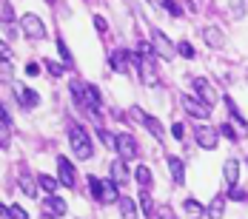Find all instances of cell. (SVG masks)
Segmentation results:
<instances>
[{"label": "cell", "mask_w": 248, "mask_h": 219, "mask_svg": "<svg viewBox=\"0 0 248 219\" xmlns=\"http://www.w3.org/2000/svg\"><path fill=\"white\" fill-rule=\"evenodd\" d=\"M143 125H146V128L151 131V137H154V140H163V137H166V128L160 125V120H157V117H149V120L143 122Z\"/></svg>", "instance_id": "cell-25"}, {"label": "cell", "mask_w": 248, "mask_h": 219, "mask_svg": "<svg viewBox=\"0 0 248 219\" xmlns=\"http://www.w3.org/2000/svg\"><path fill=\"white\" fill-rule=\"evenodd\" d=\"M220 134H223V137H228V140H237V137H240V134L234 131V125H228V122H223V125H220Z\"/></svg>", "instance_id": "cell-37"}, {"label": "cell", "mask_w": 248, "mask_h": 219, "mask_svg": "<svg viewBox=\"0 0 248 219\" xmlns=\"http://www.w3.org/2000/svg\"><path fill=\"white\" fill-rule=\"evenodd\" d=\"M3 217L6 219H29V214H26L20 205H12V208H3Z\"/></svg>", "instance_id": "cell-29"}, {"label": "cell", "mask_w": 248, "mask_h": 219, "mask_svg": "<svg viewBox=\"0 0 248 219\" xmlns=\"http://www.w3.org/2000/svg\"><path fill=\"white\" fill-rule=\"evenodd\" d=\"M223 176H225V182L228 185H237V179H240V160H225V165H223Z\"/></svg>", "instance_id": "cell-17"}, {"label": "cell", "mask_w": 248, "mask_h": 219, "mask_svg": "<svg viewBox=\"0 0 248 219\" xmlns=\"http://www.w3.org/2000/svg\"><path fill=\"white\" fill-rule=\"evenodd\" d=\"M89 188H92V196L97 199L100 205L120 202V191H117V182H114V179H97V176H89Z\"/></svg>", "instance_id": "cell-2"}, {"label": "cell", "mask_w": 248, "mask_h": 219, "mask_svg": "<svg viewBox=\"0 0 248 219\" xmlns=\"http://www.w3.org/2000/svg\"><path fill=\"white\" fill-rule=\"evenodd\" d=\"M157 219H177L174 211H171V205H160V208H157Z\"/></svg>", "instance_id": "cell-36"}, {"label": "cell", "mask_w": 248, "mask_h": 219, "mask_svg": "<svg viewBox=\"0 0 248 219\" xmlns=\"http://www.w3.org/2000/svg\"><path fill=\"white\" fill-rule=\"evenodd\" d=\"M128 176H131V174H128L125 160H123V157H120V160H114V162H111V179H114L117 185H125V182H128Z\"/></svg>", "instance_id": "cell-16"}, {"label": "cell", "mask_w": 248, "mask_h": 219, "mask_svg": "<svg viewBox=\"0 0 248 219\" xmlns=\"http://www.w3.org/2000/svg\"><path fill=\"white\" fill-rule=\"evenodd\" d=\"M12 88H15V94H17V100L23 102L26 108H34V105L40 102V97H37V91H31V88H26L23 83H12Z\"/></svg>", "instance_id": "cell-11"}, {"label": "cell", "mask_w": 248, "mask_h": 219, "mask_svg": "<svg viewBox=\"0 0 248 219\" xmlns=\"http://www.w3.org/2000/svg\"><path fill=\"white\" fill-rule=\"evenodd\" d=\"M128 114H131V120H137V122L149 120V114H143V108H137V105H131V108H128Z\"/></svg>", "instance_id": "cell-35"}, {"label": "cell", "mask_w": 248, "mask_h": 219, "mask_svg": "<svg viewBox=\"0 0 248 219\" xmlns=\"http://www.w3.org/2000/svg\"><path fill=\"white\" fill-rule=\"evenodd\" d=\"M151 3H154V6H163V3H166V0H151Z\"/></svg>", "instance_id": "cell-43"}, {"label": "cell", "mask_w": 248, "mask_h": 219, "mask_svg": "<svg viewBox=\"0 0 248 219\" xmlns=\"http://www.w3.org/2000/svg\"><path fill=\"white\" fill-rule=\"evenodd\" d=\"M57 51H60L63 63H66V66H72V51H69V46H66V43H63L60 37H57Z\"/></svg>", "instance_id": "cell-33"}, {"label": "cell", "mask_w": 248, "mask_h": 219, "mask_svg": "<svg viewBox=\"0 0 248 219\" xmlns=\"http://www.w3.org/2000/svg\"><path fill=\"white\" fill-rule=\"evenodd\" d=\"M117 205H120V217H123V219H137V202H134V199L123 196Z\"/></svg>", "instance_id": "cell-21"}, {"label": "cell", "mask_w": 248, "mask_h": 219, "mask_svg": "<svg viewBox=\"0 0 248 219\" xmlns=\"http://www.w3.org/2000/svg\"><path fill=\"white\" fill-rule=\"evenodd\" d=\"M43 219H57V217H51V214H46V217H43Z\"/></svg>", "instance_id": "cell-44"}, {"label": "cell", "mask_w": 248, "mask_h": 219, "mask_svg": "<svg viewBox=\"0 0 248 219\" xmlns=\"http://www.w3.org/2000/svg\"><path fill=\"white\" fill-rule=\"evenodd\" d=\"M46 3H54V0H46Z\"/></svg>", "instance_id": "cell-45"}, {"label": "cell", "mask_w": 248, "mask_h": 219, "mask_svg": "<svg viewBox=\"0 0 248 219\" xmlns=\"http://www.w3.org/2000/svg\"><path fill=\"white\" fill-rule=\"evenodd\" d=\"M202 37H205V43L211 46V49H220L225 43V34L220 29H214V26H208V29H202Z\"/></svg>", "instance_id": "cell-18"}, {"label": "cell", "mask_w": 248, "mask_h": 219, "mask_svg": "<svg viewBox=\"0 0 248 219\" xmlns=\"http://www.w3.org/2000/svg\"><path fill=\"white\" fill-rule=\"evenodd\" d=\"M128 60H131V57H128V51H125V49L111 51V57H108L111 69H114L117 74H125V72H128Z\"/></svg>", "instance_id": "cell-14"}, {"label": "cell", "mask_w": 248, "mask_h": 219, "mask_svg": "<svg viewBox=\"0 0 248 219\" xmlns=\"http://www.w3.org/2000/svg\"><path fill=\"white\" fill-rule=\"evenodd\" d=\"M183 108L191 117H197V120H208V114H211V105L202 102V100H194V97H183Z\"/></svg>", "instance_id": "cell-10"}, {"label": "cell", "mask_w": 248, "mask_h": 219, "mask_svg": "<svg viewBox=\"0 0 248 219\" xmlns=\"http://www.w3.org/2000/svg\"><path fill=\"white\" fill-rule=\"evenodd\" d=\"M26 74H29V77H37V74H40V66H37V63H29V66H26Z\"/></svg>", "instance_id": "cell-42"}, {"label": "cell", "mask_w": 248, "mask_h": 219, "mask_svg": "<svg viewBox=\"0 0 248 219\" xmlns=\"http://www.w3.org/2000/svg\"><path fill=\"white\" fill-rule=\"evenodd\" d=\"M225 108H228V114H231V120L240 125V134H248V122L243 120V114H240V108H237V102L231 97H225Z\"/></svg>", "instance_id": "cell-19"}, {"label": "cell", "mask_w": 248, "mask_h": 219, "mask_svg": "<svg viewBox=\"0 0 248 219\" xmlns=\"http://www.w3.org/2000/svg\"><path fill=\"white\" fill-rule=\"evenodd\" d=\"M191 86H194V94H197V97L202 100V102H208V105L214 102V91H211V83H208L205 77H194V80H191Z\"/></svg>", "instance_id": "cell-12"}, {"label": "cell", "mask_w": 248, "mask_h": 219, "mask_svg": "<svg viewBox=\"0 0 248 219\" xmlns=\"http://www.w3.org/2000/svg\"><path fill=\"white\" fill-rule=\"evenodd\" d=\"M37 182H40V188H43V191L54 194V191H57V182H60V179H54V176H49V174H40V176H37Z\"/></svg>", "instance_id": "cell-27"}, {"label": "cell", "mask_w": 248, "mask_h": 219, "mask_svg": "<svg viewBox=\"0 0 248 219\" xmlns=\"http://www.w3.org/2000/svg\"><path fill=\"white\" fill-rule=\"evenodd\" d=\"M131 63L140 69V77H143V83H146V86H151V88H154V86L160 83L157 69H154V57H143V54H140V57H131Z\"/></svg>", "instance_id": "cell-4"}, {"label": "cell", "mask_w": 248, "mask_h": 219, "mask_svg": "<svg viewBox=\"0 0 248 219\" xmlns=\"http://www.w3.org/2000/svg\"><path fill=\"white\" fill-rule=\"evenodd\" d=\"M140 211H143V217H154L157 211H154V199H151V194L143 188L140 191Z\"/></svg>", "instance_id": "cell-24"}, {"label": "cell", "mask_w": 248, "mask_h": 219, "mask_svg": "<svg viewBox=\"0 0 248 219\" xmlns=\"http://www.w3.org/2000/svg\"><path fill=\"white\" fill-rule=\"evenodd\" d=\"M20 26H23V34L29 40H43L46 37V26H43V20L37 15H26L20 20Z\"/></svg>", "instance_id": "cell-6"}, {"label": "cell", "mask_w": 248, "mask_h": 219, "mask_svg": "<svg viewBox=\"0 0 248 219\" xmlns=\"http://www.w3.org/2000/svg\"><path fill=\"white\" fill-rule=\"evenodd\" d=\"M69 143H72V151H75L80 160H92L94 148H92L89 131H86L83 125H72V128H69Z\"/></svg>", "instance_id": "cell-3"}, {"label": "cell", "mask_w": 248, "mask_h": 219, "mask_svg": "<svg viewBox=\"0 0 248 219\" xmlns=\"http://www.w3.org/2000/svg\"><path fill=\"white\" fill-rule=\"evenodd\" d=\"M0 120H3V137H9V131H12V120H9V111H6V108L0 111Z\"/></svg>", "instance_id": "cell-38"}, {"label": "cell", "mask_w": 248, "mask_h": 219, "mask_svg": "<svg viewBox=\"0 0 248 219\" xmlns=\"http://www.w3.org/2000/svg\"><path fill=\"white\" fill-rule=\"evenodd\" d=\"M134 179H137L140 188H146V191H151V185H154V176H151L149 165H140V168L134 171Z\"/></svg>", "instance_id": "cell-20"}, {"label": "cell", "mask_w": 248, "mask_h": 219, "mask_svg": "<svg viewBox=\"0 0 248 219\" xmlns=\"http://www.w3.org/2000/svg\"><path fill=\"white\" fill-rule=\"evenodd\" d=\"M151 43H154V51H157V54H160L163 60H171V57H174V46H171V40H169V37H166V34L160 31V29H154V31H151Z\"/></svg>", "instance_id": "cell-8"}, {"label": "cell", "mask_w": 248, "mask_h": 219, "mask_svg": "<svg viewBox=\"0 0 248 219\" xmlns=\"http://www.w3.org/2000/svg\"><path fill=\"white\" fill-rule=\"evenodd\" d=\"M194 140H197V146L202 151H214L217 143H220V134L214 131V128H208V125H200L197 131H194Z\"/></svg>", "instance_id": "cell-7"}, {"label": "cell", "mask_w": 248, "mask_h": 219, "mask_svg": "<svg viewBox=\"0 0 248 219\" xmlns=\"http://www.w3.org/2000/svg\"><path fill=\"white\" fill-rule=\"evenodd\" d=\"M171 134H174V140H183V137H186V128H183V122H174V125H171Z\"/></svg>", "instance_id": "cell-39"}, {"label": "cell", "mask_w": 248, "mask_h": 219, "mask_svg": "<svg viewBox=\"0 0 248 219\" xmlns=\"http://www.w3.org/2000/svg\"><path fill=\"white\" fill-rule=\"evenodd\" d=\"M43 66H46V72H49L51 77H60V74L66 72V69H63V66H60V63H57V60H46V63H43Z\"/></svg>", "instance_id": "cell-32"}, {"label": "cell", "mask_w": 248, "mask_h": 219, "mask_svg": "<svg viewBox=\"0 0 248 219\" xmlns=\"http://www.w3.org/2000/svg\"><path fill=\"white\" fill-rule=\"evenodd\" d=\"M228 199H234V202H248V194L240 185H228Z\"/></svg>", "instance_id": "cell-31"}, {"label": "cell", "mask_w": 248, "mask_h": 219, "mask_svg": "<svg viewBox=\"0 0 248 219\" xmlns=\"http://www.w3.org/2000/svg\"><path fill=\"white\" fill-rule=\"evenodd\" d=\"M117 154L123 157L125 162L134 160V157L140 154V151H137V143H134V137H131L128 131H125V134H117Z\"/></svg>", "instance_id": "cell-9"}, {"label": "cell", "mask_w": 248, "mask_h": 219, "mask_svg": "<svg viewBox=\"0 0 248 219\" xmlns=\"http://www.w3.org/2000/svg\"><path fill=\"white\" fill-rule=\"evenodd\" d=\"M43 211L46 214H51V217H63L66 211H69V205H66V199L63 196H46V202H43Z\"/></svg>", "instance_id": "cell-13"}, {"label": "cell", "mask_w": 248, "mask_h": 219, "mask_svg": "<svg viewBox=\"0 0 248 219\" xmlns=\"http://www.w3.org/2000/svg\"><path fill=\"white\" fill-rule=\"evenodd\" d=\"M54 162H57V179H60V185H66V188H75L77 185V174H75V165L66 160V157H54Z\"/></svg>", "instance_id": "cell-5"}, {"label": "cell", "mask_w": 248, "mask_h": 219, "mask_svg": "<svg viewBox=\"0 0 248 219\" xmlns=\"http://www.w3.org/2000/svg\"><path fill=\"white\" fill-rule=\"evenodd\" d=\"M169 174H171V179H174V185H183L186 182V165H183V160L180 157H169Z\"/></svg>", "instance_id": "cell-15"}, {"label": "cell", "mask_w": 248, "mask_h": 219, "mask_svg": "<svg viewBox=\"0 0 248 219\" xmlns=\"http://www.w3.org/2000/svg\"><path fill=\"white\" fill-rule=\"evenodd\" d=\"M0 15H3V26L15 23V9H12V3H9V0H3V3H0Z\"/></svg>", "instance_id": "cell-28"}, {"label": "cell", "mask_w": 248, "mask_h": 219, "mask_svg": "<svg viewBox=\"0 0 248 219\" xmlns=\"http://www.w3.org/2000/svg\"><path fill=\"white\" fill-rule=\"evenodd\" d=\"M205 214H208L211 219H223V214H225V199H223V196H214V199H211V205L205 208Z\"/></svg>", "instance_id": "cell-22"}, {"label": "cell", "mask_w": 248, "mask_h": 219, "mask_svg": "<svg viewBox=\"0 0 248 219\" xmlns=\"http://www.w3.org/2000/svg\"><path fill=\"white\" fill-rule=\"evenodd\" d=\"M72 97L80 108H86L89 114H97L100 105H103V97H100V88L92 86V83H80V80H72Z\"/></svg>", "instance_id": "cell-1"}, {"label": "cell", "mask_w": 248, "mask_h": 219, "mask_svg": "<svg viewBox=\"0 0 248 219\" xmlns=\"http://www.w3.org/2000/svg\"><path fill=\"white\" fill-rule=\"evenodd\" d=\"M94 29H97V31H106V29H108V23L103 20V15H94Z\"/></svg>", "instance_id": "cell-41"}, {"label": "cell", "mask_w": 248, "mask_h": 219, "mask_svg": "<svg viewBox=\"0 0 248 219\" xmlns=\"http://www.w3.org/2000/svg\"><path fill=\"white\" fill-rule=\"evenodd\" d=\"M163 9H166V12H171L174 17H180V6H177L174 0H166V3H163Z\"/></svg>", "instance_id": "cell-40"}, {"label": "cell", "mask_w": 248, "mask_h": 219, "mask_svg": "<svg viewBox=\"0 0 248 219\" xmlns=\"http://www.w3.org/2000/svg\"><path fill=\"white\" fill-rule=\"evenodd\" d=\"M183 208H186V214H188V217H191V219H200V217H202V214H205V208L200 205V202H197V199H194V196H188V199L183 202Z\"/></svg>", "instance_id": "cell-23"}, {"label": "cell", "mask_w": 248, "mask_h": 219, "mask_svg": "<svg viewBox=\"0 0 248 219\" xmlns=\"http://www.w3.org/2000/svg\"><path fill=\"white\" fill-rule=\"evenodd\" d=\"M177 51H180L186 60H194V46H191V43H180V46H177Z\"/></svg>", "instance_id": "cell-34"}, {"label": "cell", "mask_w": 248, "mask_h": 219, "mask_svg": "<svg viewBox=\"0 0 248 219\" xmlns=\"http://www.w3.org/2000/svg\"><path fill=\"white\" fill-rule=\"evenodd\" d=\"M20 188H23V194L26 196H37V188H40V182H34L31 176H20Z\"/></svg>", "instance_id": "cell-26"}, {"label": "cell", "mask_w": 248, "mask_h": 219, "mask_svg": "<svg viewBox=\"0 0 248 219\" xmlns=\"http://www.w3.org/2000/svg\"><path fill=\"white\" fill-rule=\"evenodd\" d=\"M97 137H100V143H103L106 148H117V137H111V134H108L103 125L97 128Z\"/></svg>", "instance_id": "cell-30"}]
</instances>
